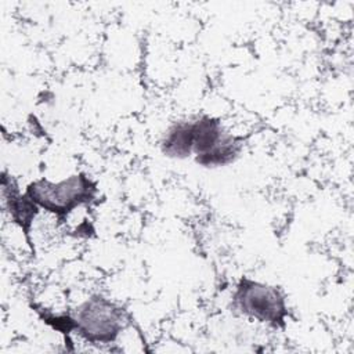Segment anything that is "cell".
<instances>
[{"label":"cell","instance_id":"277c9868","mask_svg":"<svg viewBox=\"0 0 354 354\" xmlns=\"http://www.w3.org/2000/svg\"><path fill=\"white\" fill-rule=\"evenodd\" d=\"M165 156L173 159H187L192 156L191 120H181L171 124L160 141Z\"/></svg>","mask_w":354,"mask_h":354},{"label":"cell","instance_id":"6da1fadb","mask_svg":"<svg viewBox=\"0 0 354 354\" xmlns=\"http://www.w3.org/2000/svg\"><path fill=\"white\" fill-rule=\"evenodd\" d=\"M26 195L46 213L62 221L77 207L90 205L97 195V184L79 171L59 181L37 178L25 188Z\"/></svg>","mask_w":354,"mask_h":354},{"label":"cell","instance_id":"7a4b0ae2","mask_svg":"<svg viewBox=\"0 0 354 354\" xmlns=\"http://www.w3.org/2000/svg\"><path fill=\"white\" fill-rule=\"evenodd\" d=\"M68 333L75 332L91 344H111L127 325L120 306L102 295H91L66 314Z\"/></svg>","mask_w":354,"mask_h":354},{"label":"cell","instance_id":"3957f363","mask_svg":"<svg viewBox=\"0 0 354 354\" xmlns=\"http://www.w3.org/2000/svg\"><path fill=\"white\" fill-rule=\"evenodd\" d=\"M232 310L271 328H282L288 317L286 297L278 286L246 277L232 293Z\"/></svg>","mask_w":354,"mask_h":354}]
</instances>
